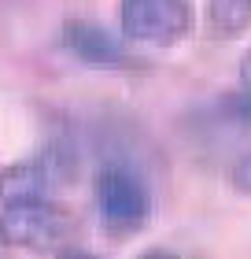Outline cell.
<instances>
[{
	"mask_svg": "<svg viewBox=\"0 0 251 259\" xmlns=\"http://www.w3.org/2000/svg\"><path fill=\"white\" fill-rule=\"evenodd\" d=\"M59 45L85 67H100V70H126V67H133L129 41L122 37V33L92 22V19H67L63 30H59Z\"/></svg>",
	"mask_w": 251,
	"mask_h": 259,
	"instance_id": "obj_5",
	"label": "cell"
},
{
	"mask_svg": "<svg viewBox=\"0 0 251 259\" xmlns=\"http://www.w3.org/2000/svg\"><path fill=\"white\" fill-rule=\"evenodd\" d=\"M229 185L240 196H251V148L240 152V156L233 159V167H229Z\"/></svg>",
	"mask_w": 251,
	"mask_h": 259,
	"instance_id": "obj_7",
	"label": "cell"
},
{
	"mask_svg": "<svg viewBox=\"0 0 251 259\" xmlns=\"http://www.w3.org/2000/svg\"><path fill=\"white\" fill-rule=\"evenodd\" d=\"M196 30L188 0H118V33L140 49H177Z\"/></svg>",
	"mask_w": 251,
	"mask_h": 259,
	"instance_id": "obj_4",
	"label": "cell"
},
{
	"mask_svg": "<svg viewBox=\"0 0 251 259\" xmlns=\"http://www.w3.org/2000/svg\"><path fill=\"white\" fill-rule=\"evenodd\" d=\"M92 200H96L100 226L115 237H129V233L144 230L152 215V189L140 178V170L129 167L126 159L100 163L96 178H92Z\"/></svg>",
	"mask_w": 251,
	"mask_h": 259,
	"instance_id": "obj_2",
	"label": "cell"
},
{
	"mask_svg": "<svg viewBox=\"0 0 251 259\" xmlns=\"http://www.w3.org/2000/svg\"><path fill=\"white\" fill-rule=\"evenodd\" d=\"M203 26L214 41H236L251 33V0H207Z\"/></svg>",
	"mask_w": 251,
	"mask_h": 259,
	"instance_id": "obj_6",
	"label": "cell"
},
{
	"mask_svg": "<svg viewBox=\"0 0 251 259\" xmlns=\"http://www.w3.org/2000/svg\"><path fill=\"white\" fill-rule=\"evenodd\" d=\"M240 85L251 89V49L244 52V60H240Z\"/></svg>",
	"mask_w": 251,
	"mask_h": 259,
	"instance_id": "obj_10",
	"label": "cell"
},
{
	"mask_svg": "<svg viewBox=\"0 0 251 259\" xmlns=\"http://www.w3.org/2000/svg\"><path fill=\"white\" fill-rule=\"evenodd\" d=\"M56 259H100V255H92L85 248H78V244H63V248L56 252Z\"/></svg>",
	"mask_w": 251,
	"mask_h": 259,
	"instance_id": "obj_8",
	"label": "cell"
},
{
	"mask_svg": "<svg viewBox=\"0 0 251 259\" xmlns=\"http://www.w3.org/2000/svg\"><path fill=\"white\" fill-rule=\"evenodd\" d=\"M78 152L70 141H44L30 156L0 167V204L22 200H59V193L78 178Z\"/></svg>",
	"mask_w": 251,
	"mask_h": 259,
	"instance_id": "obj_1",
	"label": "cell"
},
{
	"mask_svg": "<svg viewBox=\"0 0 251 259\" xmlns=\"http://www.w3.org/2000/svg\"><path fill=\"white\" fill-rule=\"evenodd\" d=\"M78 230L74 211L59 200H22V204H0V233L8 248L30 252H59L70 244Z\"/></svg>",
	"mask_w": 251,
	"mask_h": 259,
	"instance_id": "obj_3",
	"label": "cell"
},
{
	"mask_svg": "<svg viewBox=\"0 0 251 259\" xmlns=\"http://www.w3.org/2000/svg\"><path fill=\"white\" fill-rule=\"evenodd\" d=\"M8 252V244H4V233H0V255H4Z\"/></svg>",
	"mask_w": 251,
	"mask_h": 259,
	"instance_id": "obj_11",
	"label": "cell"
},
{
	"mask_svg": "<svg viewBox=\"0 0 251 259\" xmlns=\"http://www.w3.org/2000/svg\"><path fill=\"white\" fill-rule=\"evenodd\" d=\"M137 259H181L177 252H166V248H148V252H140Z\"/></svg>",
	"mask_w": 251,
	"mask_h": 259,
	"instance_id": "obj_9",
	"label": "cell"
}]
</instances>
